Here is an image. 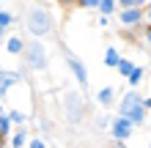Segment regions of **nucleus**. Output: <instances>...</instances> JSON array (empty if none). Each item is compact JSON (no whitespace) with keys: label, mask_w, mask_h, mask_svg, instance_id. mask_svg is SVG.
<instances>
[{"label":"nucleus","mask_w":151,"mask_h":148,"mask_svg":"<svg viewBox=\"0 0 151 148\" xmlns=\"http://www.w3.org/2000/svg\"><path fill=\"white\" fill-rule=\"evenodd\" d=\"M25 28L33 39H44L52 30V14L50 6H30L28 14H25Z\"/></svg>","instance_id":"f257e3e1"},{"label":"nucleus","mask_w":151,"mask_h":148,"mask_svg":"<svg viewBox=\"0 0 151 148\" xmlns=\"http://www.w3.org/2000/svg\"><path fill=\"white\" fill-rule=\"evenodd\" d=\"M60 107H63V118L72 126L83 124V118H85V99H83L80 91H63L60 93Z\"/></svg>","instance_id":"f03ea898"},{"label":"nucleus","mask_w":151,"mask_h":148,"mask_svg":"<svg viewBox=\"0 0 151 148\" xmlns=\"http://www.w3.org/2000/svg\"><path fill=\"white\" fill-rule=\"evenodd\" d=\"M25 66L30 71H44L47 69V49H44L41 41H28V47H25Z\"/></svg>","instance_id":"7ed1b4c3"},{"label":"nucleus","mask_w":151,"mask_h":148,"mask_svg":"<svg viewBox=\"0 0 151 148\" xmlns=\"http://www.w3.org/2000/svg\"><path fill=\"white\" fill-rule=\"evenodd\" d=\"M113 140H118V143H127L132 134H135V124H132L129 118H121V115H115L113 118V126L107 129Z\"/></svg>","instance_id":"20e7f679"},{"label":"nucleus","mask_w":151,"mask_h":148,"mask_svg":"<svg viewBox=\"0 0 151 148\" xmlns=\"http://www.w3.org/2000/svg\"><path fill=\"white\" fill-rule=\"evenodd\" d=\"M63 55H66V66L72 69V74H74L77 85H83V88H88V69H85V63H83V58H77L74 52H69L66 47H63Z\"/></svg>","instance_id":"39448f33"},{"label":"nucleus","mask_w":151,"mask_h":148,"mask_svg":"<svg viewBox=\"0 0 151 148\" xmlns=\"http://www.w3.org/2000/svg\"><path fill=\"white\" fill-rule=\"evenodd\" d=\"M140 107H143V96H140L137 91H132V88H129L127 93H124V99H121V104H118V112H115V115L129 118L132 112H135V110H140Z\"/></svg>","instance_id":"423d86ee"},{"label":"nucleus","mask_w":151,"mask_h":148,"mask_svg":"<svg viewBox=\"0 0 151 148\" xmlns=\"http://www.w3.org/2000/svg\"><path fill=\"white\" fill-rule=\"evenodd\" d=\"M118 22L124 28H140L146 22V8H129V11H121L118 14Z\"/></svg>","instance_id":"0eeeda50"},{"label":"nucleus","mask_w":151,"mask_h":148,"mask_svg":"<svg viewBox=\"0 0 151 148\" xmlns=\"http://www.w3.org/2000/svg\"><path fill=\"white\" fill-rule=\"evenodd\" d=\"M22 77H25V71H6L3 77H0V99H3L17 82H22Z\"/></svg>","instance_id":"6e6552de"},{"label":"nucleus","mask_w":151,"mask_h":148,"mask_svg":"<svg viewBox=\"0 0 151 148\" xmlns=\"http://www.w3.org/2000/svg\"><path fill=\"white\" fill-rule=\"evenodd\" d=\"M25 47H28V41H25L22 36L6 39V52H8V55H25Z\"/></svg>","instance_id":"1a4fd4ad"},{"label":"nucleus","mask_w":151,"mask_h":148,"mask_svg":"<svg viewBox=\"0 0 151 148\" xmlns=\"http://www.w3.org/2000/svg\"><path fill=\"white\" fill-rule=\"evenodd\" d=\"M8 143H11V148H28L30 145V140H28V129H17V132L8 137Z\"/></svg>","instance_id":"9d476101"},{"label":"nucleus","mask_w":151,"mask_h":148,"mask_svg":"<svg viewBox=\"0 0 151 148\" xmlns=\"http://www.w3.org/2000/svg\"><path fill=\"white\" fill-rule=\"evenodd\" d=\"M113 99H115V88H113V85H107V88H102L99 93H96V102H99L104 110L113 107Z\"/></svg>","instance_id":"9b49d317"},{"label":"nucleus","mask_w":151,"mask_h":148,"mask_svg":"<svg viewBox=\"0 0 151 148\" xmlns=\"http://www.w3.org/2000/svg\"><path fill=\"white\" fill-rule=\"evenodd\" d=\"M118 63H121V52L115 47H107V52H104V66L107 69H118Z\"/></svg>","instance_id":"f8f14e48"},{"label":"nucleus","mask_w":151,"mask_h":148,"mask_svg":"<svg viewBox=\"0 0 151 148\" xmlns=\"http://www.w3.org/2000/svg\"><path fill=\"white\" fill-rule=\"evenodd\" d=\"M135 63H132V60L129 58H121V63H118V74L124 77V80H129V77H132V71H135Z\"/></svg>","instance_id":"ddd939ff"},{"label":"nucleus","mask_w":151,"mask_h":148,"mask_svg":"<svg viewBox=\"0 0 151 148\" xmlns=\"http://www.w3.org/2000/svg\"><path fill=\"white\" fill-rule=\"evenodd\" d=\"M14 124H11V118L8 115H0V140H3V137H11L17 129H11Z\"/></svg>","instance_id":"4468645a"},{"label":"nucleus","mask_w":151,"mask_h":148,"mask_svg":"<svg viewBox=\"0 0 151 148\" xmlns=\"http://www.w3.org/2000/svg\"><path fill=\"white\" fill-rule=\"evenodd\" d=\"M115 8H118L115 0H99V11H102V16H107V19L115 14Z\"/></svg>","instance_id":"2eb2a0df"},{"label":"nucleus","mask_w":151,"mask_h":148,"mask_svg":"<svg viewBox=\"0 0 151 148\" xmlns=\"http://www.w3.org/2000/svg\"><path fill=\"white\" fill-rule=\"evenodd\" d=\"M143 74H146V69H143V66H137L135 71H132V77H129V85H132V91H137V85H140V80H143Z\"/></svg>","instance_id":"dca6fc26"},{"label":"nucleus","mask_w":151,"mask_h":148,"mask_svg":"<svg viewBox=\"0 0 151 148\" xmlns=\"http://www.w3.org/2000/svg\"><path fill=\"white\" fill-rule=\"evenodd\" d=\"M6 115L11 118V124H14L17 129H22V124H25V112H19V110H8Z\"/></svg>","instance_id":"f3484780"},{"label":"nucleus","mask_w":151,"mask_h":148,"mask_svg":"<svg viewBox=\"0 0 151 148\" xmlns=\"http://www.w3.org/2000/svg\"><path fill=\"white\" fill-rule=\"evenodd\" d=\"M146 115H148V110H146V107H140V110H135V112L129 115V121H132L135 126H140V124H146Z\"/></svg>","instance_id":"a211bd4d"},{"label":"nucleus","mask_w":151,"mask_h":148,"mask_svg":"<svg viewBox=\"0 0 151 148\" xmlns=\"http://www.w3.org/2000/svg\"><path fill=\"white\" fill-rule=\"evenodd\" d=\"M93 126H96V129H104V126H113V118L107 115V112H99V115L93 118Z\"/></svg>","instance_id":"6ab92c4d"},{"label":"nucleus","mask_w":151,"mask_h":148,"mask_svg":"<svg viewBox=\"0 0 151 148\" xmlns=\"http://www.w3.org/2000/svg\"><path fill=\"white\" fill-rule=\"evenodd\" d=\"M14 22H17V16H14V14H8V11L0 14V28H3V30H6V28H11Z\"/></svg>","instance_id":"aec40b11"},{"label":"nucleus","mask_w":151,"mask_h":148,"mask_svg":"<svg viewBox=\"0 0 151 148\" xmlns=\"http://www.w3.org/2000/svg\"><path fill=\"white\" fill-rule=\"evenodd\" d=\"M83 8H88V11H99V0H85Z\"/></svg>","instance_id":"412c9836"},{"label":"nucleus","mask_w":151,"mask_h":148,"mask_svg":"<svg viewBox=\"0 0 151 148\" xmlns=\"http://www.w3.org/2000/svg\"><path fill=\"white\" fill-rule=\"evenodd\" d=\"M39 129H41L44 134H50V132H52V129H50V121H47V118H39Z\"/></svg>","instance_id":"4be33fe9"},{"label":"nucleus","mask_w":151,"mask_h":148,"mask_svg":"<svg viewBox=\"0 0 151 148\" xmlns=\"http://www.w3.org/2000/svg\"><path fill=\"white\" fill-rule=\"evenodd\" d=\"M28 148H47V143H44L41 140V137H33V140H30V145Z\"/></svg>","instance_id":"5701e85b"},{"label":"nucleus","mask_w":151,"mask_h":148,"mask_svg":"<svg viewBox=\"0 0 151 148\" xmlns=\"http://www.w3.org/2000/svg\"><path fill=\"white\" fill-rule=\"evenodd\" d=\"M143 30H146V44L151 47V25H148V22H146V28H143Z\"/></svg>","instance_id":"b1692460"},{"label":"nucleus","mask_w":151,"mask_h":148,"mask_svg":"<svg viewBox=\"0 0 151 148\" xmlns=\"http://www.w3.org/2000/svg\"><path fill=\"white\" fill-rule=\"evenodd\" d=\"M104 148H127V145H124V143H118V140H110Z\"/></svg>","instance_id":"393cba45"},{"label":"nucleus","mask_w":151,"mask_h":148,"mask_svg":"<svg viewBox=\"0 0 151 148\" xmlns=\"http://www.w3.org/2000/svg\"><path fill=\"white\" fill-rule=\"evenodd\" d=\"M146 22L151 25V0H148V6H146Z\"/></svg>","instance_id":"a878e982"},{"label":"nucleus","mask_w":151,"mask_h":148,"mask_svg":"<svg viewBox=\"0 0 151 148\" xmlns=\"http://www.w3.org/2000/svg\"><path fill=\"white\" fill-rule=\"evenodd\" d=\"M143 107H146V110H151V96H146V99H143Z\"/></svg>","instance_id":"bb28decb"},{"label":"nucleus","mask_w":151,"mask_h":148,"mask_svg":"<svg viewBox=\"0 0 151 148\" xmlns=\"http://www.w3.org/2000/svg\"><path fill=\"white\" fill-rule=\"evenodd\" d=\"M0 115H6V107H3V99H0Z\"/></svg>","instance_id":"cd10ccee"},{"label":"nucleus","mask_w":151,"mask_h":148,"mask_svg":"<svg viewBox=\"0 0 151 148\" xmlns=\"http://www.w3.org/2000/svg\"><path fill=\"white\" fill-rule=\"evenodd\" d=\"M0 41H6V30L3 28H0Z\"/></svg>","instance_id":"c85d7f7f"},{"label":"nucleus","mask_w":151,"mask_h":148,"mask_svg":"<svg viewBox=\"0 0 151 148\" xmlns=\"http://www.w3.org/2000/svg\"><path fill=\"white\" fill-rule=\"evenodd\" d=\"M3 74H6V69H3V66H0V77H3Z\"/></svg>","instance_id":"c756f323"},{"label":"nucleus","mask_w":151,"mask_h":148,"mask_svg":"<svg viewBox=\"0 0 151 148\" xmlns=\"http://www.w3.org/2000/svg\"><path fill=\"white\" fill-rule=\"evenodd\" d=\"M0 14H3V8H0Z\"/></svg>","instance_id":"7c9ffc66"},{"label":"nucleus","mask_w":151,"mask_h":148,"mask_svg":"<svg viewBox=\"0 0 151 148\" xmlns=\"http://www.w3.org/2000/svg\"><path fill=\"white\" fill-rule=\"evenodd\" d=\"M148 148H151V143H148Z\"/></svg>","instance_id":"2f4dec72"}]
</instances>
